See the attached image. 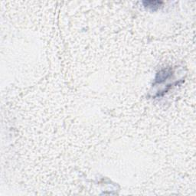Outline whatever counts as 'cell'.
Returning a JSON list of instances; mask_svg holds the SVG:
<instances>
[{
    "mask_svg": "<svg viewBox=\"0 0 196 196\" xmlns=\"http://www.w3.org/2000/svg\"><path fill=\"white\" fill-rule=\"evenodd\" d=\"M143 3L145 4V6H146V7L155 10V8L158 9L160 6V4H162V2H159V1H147V2H144Z\"/></svg>",
    "mask_w": 196,
    "mask_h": 196,
    "instance_id": "6da1fadb",
    "label": "cell"
}]
</instances>
